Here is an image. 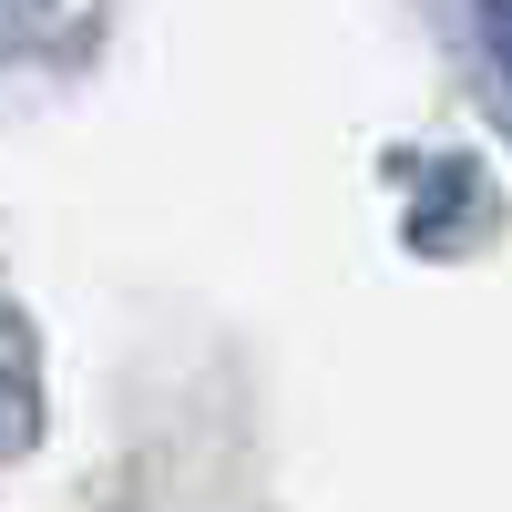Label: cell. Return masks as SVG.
Instances as JSON below:
<instances>
[{
  "instance_id": "cell-1",
  "label": "cell",
  "mask_w": 512,
  "mask_h": 512,
  "mask_svg": "<svg viewBox=\"0 0 512 512\" xmlns=\"http://www.w3.org/2000/svg\"><path fill=\"white\" fill-rule=\"evenodd\" d=\"M492 21H502V41H512V0H492Z\"/></svg>"
}]
</instances>
